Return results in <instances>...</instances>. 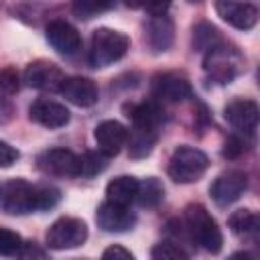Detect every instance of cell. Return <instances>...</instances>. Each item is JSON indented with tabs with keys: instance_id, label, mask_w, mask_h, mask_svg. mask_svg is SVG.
<instances>
[{
	"instance_id": "obj_1",
	"label": "cell",
	"mask_w": 260,
	"mask_h": 260,
	"mask_svg": "<svg viewBox=\"0 0 260 260\" xmlns=\"http://www.w3.org/2000/svg\"><path fill=\"white\" fill-rule=\"evenodd\" d=\"M61 193L49 185H30L24 179H12L0 185V209L10 215L47 211L57 205Z\"/></svg>"
},
{
	"instance_id": "obj_2",
	"label": "cell",
	"mask_w": 260,
	"mask_h": 260,
	"mask_svg": "<svg viewBox=\"0 0 260 260\" xmlns=\"http://www.w3.org/2000/svg\"><path fill=\"white\" fill-rule=\"evenodd\" d=\"M185 223L189 230V236L195 244H199L203 250L217 254L223 244V236L215 223V219L209 215V211L203 205H189L185 209Z\"/></svg>"
},
{
	"instance_id": "obj_3",
	"label": "cell",
	"mask_w": 260,
	"mask_h": 260,
	"mask_svg": "<svg viewBox=\"0 0 260 260\" xmlns=\"http://www.w3.org/2000/svg\"><path fill=\"white\" fill-rule=\"evenodd\" d=\"M130 47V39L114 28H98L91 37L89 63L93 67H108L120 61Z\"/></svg>"
},
{
	"instance_id": "obj_4",
	"label": "cell",
	"mask_w": 260,
	"mask_h": 260,
	"mask_svg": "<svg viewBox=\"0 0 260 260\" xmlns=\"http://www.w3.org/2000/svg\"><path fill=\"white\" fill-rule=\"evenodd\" d=\"M203 69L207 77L213 79L215 83H230L244 69V57L234 47L217 43L215 47L205 51Z\"/></svg>"
},
{
	"instance_id": "obj_5",
	"label": "cell",
	"mask_w": 260,
	"mask_h": 260,
	"mask_svg": "<svg viewBox=\"0 0 260 260\" xmlns=\"http://www.w3.org/2000/svg\"><path fill=\"white\" fill-rule=\"evenodd\" d=\"M209 167V158L203 150L195 146H179L169 160V177L177 183H195L203 177Z\"/></svg>"
},
{
	"instance_id": "obj_6",
	"label": "cell",
	"mask_w": 260,
	"mask_h": 260,
	"mask_svg": "<svg viewBox=\"0 0 260 260\" xmlns=\"http://www.w3.org/2000/svg\"><path fill=\"white\" fill-rule=\"evenodd\" d=\"M87 240V225L77 217H61L47 230V248L71 250Z\"/></svg>"
},
{
	"instance_id": "obj_7",
	"label": "cell",
	"mask_w": 260,
	"mask_h": 260,
	"mask_svg": "<svg viewBox=\"0 0 260 260\" xmlns=\"http://www.w3.org/2000/svg\"><path fill=\"white\" fill-rule=\"evenodd\" d=\"M215 12L238 30H250L258 22V8L246 0H215Z\"/></svg>"
},
{
	"instance_id": "obj_8",
	"label": "cell",
	"mask_w": 260,
	"mask_h": 260,
	"mask_svg": "<svg viewBox=\"0 0 260 260\" xmlns=\"http://www.w3.org/2000/svg\"><path fill=\"white\" fill-rule=\"evenodd\" d=\"M37 165L43 173L55 177H79V154L67 148H51L39 154Z\"/></svg>"
},
{
	"instance_id": "obj_9",
	"label": "cell",
	"mask_w": 260,
	"mask_h": 260,
	"mask_svg": "<svg viewBox=\"0 0 260 260\" xmlns=\"http://www.w3.org/2000/svg\"><path fill=\"white\" fill-rule=\"evenodd\" d=\"M246 187H248L246 173H242V171H228V173H221L213 181V185L209 187V195H211V199L217 205L225 207V205L238 201L244 195Z\"/></svg>"
},
{
	"instance_id": "obj_10",
	"label": "cell",
	"mask_w": 260,
	"mask_h": 260,
	"mask_svg": "<svg viewBox=\"0 0 260 260\" xmlns=\"http://www.w3.org/2000/svg\"><path fill=\"white\" fill-rule=\"evenodd\" d=\"M95 223L104 232H128L136 223L134 211L128 205H120L114 201H104L95 211Z\"/></svg>"
},
{
	"instance_id": "obj_11",
	"label": "cell",
	"mask_w": 260,
	"mask_h": 260,
	"mask_svg": "<svg viewBox=\"0 0 260 260\" xmlns=\"http://www.w3.org/2000/svg\"><path fill=\"white\" fill-rule=\"evenodd\" d=\"M258 114V104L254 100H234L225 108V120L236 132L244 136H252L256 132Z\"/></svg>"
},
{
	"instance_id": "obj_12",
	"label": "cell",
	"mask_w": 260,
	"mask_h": 260,
	"mask_svg": "<svg viewBox=\"0 0 260 260\" xmlns=\"http://www.w3.org/2000/svg\"><path fill=\"white\" fill-rule=\"evenodd\" d=\"M63 79H65L63 71L49 61H35L24 69V81L35 89L59 91Z\"/></svg>"
},
{
	"instance_id": "obj_13",
	"label": "cell",
	"mask_w": 260,
	"mask_h": 260,
	"mask_svg": "<svg viewBox=\"0 0 260 260\" xmlns=\"http://www.w3.org/2000/svg\"><path fill=\"white\" fill-rule=\"evenodd\" d=\"M28 116L32 122H37L39 126H45L49 130L55 128H63L69 122V110L55 102V100H47V98H39L37 102H32Z\"/></svg>"
},
{
	"instance_id": "obj_14",
	"label": "cell",
	"mask_w": 260,
	"mask_h": 260,
	"mask_svg": "<svg viewBox=\"0 0 260 260\" xmlns=\"http://www.w3.org/2000/svg\"><path fill=\"white\" fill-rule=\"evenodd\" d=\"M93 136L98 142V150L110 158V156H116L122 150V146L126 144L128 130L124 124H120L116 120H104L95 126Z\"/></svg>"
},
{
	"instance_id": "obj_15",
	"label": "cell",
	"mask_w": 260,
	"mask_h": 260,
	"mask_svg": "<svg viewBox=\"0 0 260 260\" xmlns=\"http://www.w3.org/2000/svg\"><path fill=\"white\" fill-rule=\"evenodd\" d=\"M47 41L61 55H75L81 49V37L77 28L65 20H53L47 26Z\"/></svg>"
},
{
	"instance_id": "obj_16",
	"label": "cell",
	"mask_w": 260,
	"mask_h": 260,
	"mask_svg": "<svg viewBox=\"0 0 260 260\" xmlns=\"http://www.w3.org/2000/svg\"><path fill=\"white\" fill-rule=\"evenodd\" d=\"M59 93H63V98L67 102H71L73 106H79V108H89L100 98L98 85L87 77H65Z\"/></svg>"
},
{
	"instance_id": "obj_17",
	"label": "cell",
	"mask_w": 260,
	"mask_h": 260,
	"mask_svg": "<svg viewBox=\"0 0 260 260\" xmlns=\"http://www.w3.org/2000/svg\"><path fill=\"white\" fill-rule=\"evenodd\" d=\"M191 83L187 81V77L179 73H165L158 75L154 81V95L165 102H183L191 98Z\"/></svg>"
},
{
	"instance_id": "obj_18",
	"label": "cell",
	"mask_w": 260,
	"mask_h": 260,
	"mask_svg": "<svg viewBox=\"0 0 260 260\" xmlns=\"http://www.w3.org/2000/svg\"><path fill=\"white\" fill-rule=\"evenodd\" d=\"M128 118L132 120L136 130H144V132H154L158 130V126L162 124V108L154 102H142L130 108Z\"/></svg>"
},
{
	"instance_id": "obj_19",
	"label": "cell",
	"mask_w": 260,
	"mask_h": 260,
	"mask_svg": "<svg viewBox=\"0 0 260 260\" xmlns=\"http://www.w3.org/2000/svg\"><path fill=\"white\" fill-rule=\"evenodd\" d=\"M146 37H148V45L154 51H167L173 43V22L167 14L160 16H152L146 24Z\"/></svg>"
},
{
	"instance_id": "obj_20",
	"label": "cell",
	"mask_w": 260,
	"mask_h": 260,
	"mask_svg": "<svg viewBox=\"0 0 260 260\" xmlns=\"http://www.w3.org/2000/svg\"><path fill=\"white\" fill-rule=\"evenodd\" d=\"M136 193H138V179L130 175H120L106 185V199L120 205H130L132 201H136Z\"/></svg>"
},
{
	"instance_id": "obj_21",
	"label": "cell",
	"mask_w": 260,
	"mask_h": 260,
	"mask_svg": "<svg viewBox=\"0 0 260 260\" xmlns=\"http://www.w3.org/2000/svg\"><path fill=\"white\" fill-rule=\"evenodd\" d=\"M228 223H230V230L240 238H250V236H256V232H258V215L250 209L234 211L230 215Z\"/></svg>"
},
{
	"instance_id": "obj_22",
	"label": "cell",
	"mask_w": 260,
	"mask_h": 260,
	"mask_svg": "<svg viewBox=\"0 0 260 260\" xmlns=\"http://www.w3.org/2000/svg\"><path fill=\"white\" fill-rule=\"evenodd\" d=\"M165 197V187L156 177H148L142 183L138 181V193H136V201L142 207H156Z\"/></svg>"
},
{
	"instance_id": "obj_23",
	"label": "cell",
	"mask_w": 260,
	"mask_h": 260,
	"mask_svg": "<svg viewBox=\"0 0 260 260\" xmlns=\"http://www.w3.org/2000/svg\"><path fill=\"white\" fill-rule=\"evenodd\" d=\"M114 2L116 0H73L71 10L77 18L87 20V18H93V16L110 10L114 6Z\"/></svg>"
},
{
	"instance_id": "obj_24",
	"label": "cell",
	"mask_w": 260,
	"mask_h": 260,
	"mask_svg": "<svg viewBox=\"0 0 260 260\" xmlns=\"http://www.w3.org/2000/svg\"><path fill=\"white\" fill-rule=\"evenodd\" d=\"M156 134L154 132H144V130H132L130 136V156L134 158H142L146 154H150L152 146H154Z\"/></svg>"
},
{
	"instance_id": "obj_25",
	"label": "cell",
	"mask_w": 260,
	"mask_h": 260,
	"mask_svg": "<svg viewBox=\"0 0 260 260\" xmlns=\"http://www.w3.org/2000/svg\"><path fill=\"white\" fill-rule=\"evenodd\" d=\"M219 43V35H217V28L211 26V24H197L193 28V45L199 49V51H207L211 47H215Z\"/></svg>"
},
{
	"instance_id": "obj_26",
	"label": "cell",
	"mask_w": 260,
	"mask_h": 260,
	"mask_svg": "<svg viewBox=\"0 0 260 260\" xmlns=\"http://www.w3.org/2000/svg\"><path fill=\"white\" fill-rule=\"evenodd\" d=\"M106 154L102 152H83L79 156V177H93L106 169Z\"/></svg>"
},
{
	"instance_id": "obj_27",
	"label": "cell",
	"mask_w": 260,
	"mask_h": 260,
	"mask_svg": "<svg viewBox=\"0 0 260 260\" xmlns=\"http://www.w3.org/2000/svg\"><path fill=\"white\" fill-rule=\"evenodd\" d=\"M22 238L6 228H0V256H20L22 252Z\"/></svg>"
},
{
	"instance_id": "obj_28",
	"label": "cell",
	"mask_w": 260,
	"mask_h": 260,
	"mask_svg": "<svg viewBox=\"0 0 260 260\" xmlns=\"http://www.w3.org/2000/svg\"><path fill=\"white\" fill-rule=\"evenodd\" d=\"M150 256H152V258H156V260H177V258H189V254H187V252H185L181 246H177V244H173V242H160V244H156V246L152 248Z\"/></svg>"
},
{
	"instance_id": "obj_29",
	"label": "cell",
	"mask_w": 260,
	"mask_h": 260,
	"mask_svg": "<svg viewBox=\"0 0 260 260\" xmlns=\"http://www.w3.org/2000/svg\"><path fill=\"white\" fill-rule=\"evenodd\" d=\"M18 89V75L12 69H0V91L14 93Z\"/></svg>"
},
{
	"instance_id": "obj_30",
	"label": "cell",
	"mask_w": 260,
	"mask_h": 260,
	"mask_svg": "<svg viewBox=\"0 0 260 260\" xmlns=\"http://www.w3.org/2000/svg\"><path fill=\"white\" fill-rule=\"evenodd\" d=\"M18 156H20V152L14 146L0 140V167H12L18 160Z\"/></svg>"
},
{
	"instance_id": "obj_31",
	"label": "cell",
	"mask_w": 260,
	"mask_h": 260,
	"mask_svg": "<svg viewBox=\"0 0 260 260\" xmlns=\"http://www.w3.org/2000/svg\"><path fill=\"white\" fill-rule=\"evenodd\" d=\"M171 2L173 0H142V8H146L150 16H160V14H167Z\"/></svg>"
},
{
	"instance_id": "obj_32",
	"label": "cell",
	"mask_w": 260,
	"mask_h": 260,
	"mask_svg": "<svg viewBox=\"0 0 260 260\" xmlns=\"http://www.w3.org/2000/svg\"><path fill=\"white\" fill-rule=\"evenodd\" d=\"M102 258H122V260H132L134 258V254L130 252V250H126V248H122V246H110V248H106L104 250V254H102Z\"/></svg>"
},
{
	"instance_id": "obj_33",
	"label": "cell",
	"mask_w": 260,
	"mask_h": 260,
	"mask_svg": "<svg viewBox=\"0 0 260 260\" xmlns=\"http://www.w3.org/2000/svg\"><path fill=\"white\" fill-rule=\"evenodd\" d=\"M128 8H142V0H122Z\"/></svg>"
}]
</instances>
